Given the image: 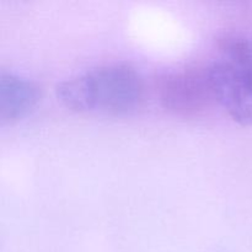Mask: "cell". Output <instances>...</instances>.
Masks as SVG:
<instances>
[{"label": "cell", "mask_w": 252, "mask_h": 252, "mask_svg": "<svg viewBox=\"0 0 252 252\" xmlns=\"http://www.w3.org/2000/svg\"><path fill=\"white\" fill-rule=\"evenodd\" d=\"M139 74L126 64L98 66L57 85V97L64 106L78 112L123 113L142 98Z\"/></svg>", "instance_id": "cell-1"}, {"label": "cell", "mask_w": 252, "mask_h": 252, "mask_svg": "<svg viewBox=\"0 0 252 252\" xmlns=\"http://www.w3.org/2000/svg\"><path fill=\"white\" fill-rule=\"evenodd\" d=\"M220 57L207 68L212 95L234 121L252 126V38L226 34Z\"/></svg>", "instance_id": "cell-2"}, {"label": "cell", "mask_w": 252, "mask_h": 252, "mask_svg": "<svg viewBox=\"0 0 252 252\" xmlns=\"http://www.w3.org/2000/svg\"><path fill=\"white\" fill-rule=\"evenodd\" d=\"M212 95L207 70L203 73H175L162 79L160 97L167 108L189 112L201 107Z\"/></svg>", "instance_id": "cell-3"}, {"label": "cell", "mask_w": 252, "mask_h": 252, "mask_svg": "<svg viewBox=\"0 0 252 252\" xmlns=\"http://www.w3.org/2000/svg\"><path fill=\"white\" fill-rule=\"evenodd\" d=\"M38 88L31 80L11 73L0 75V120L12 122L24 117L37 103Z\"/></svg>", "instance_id": "cell-4"}]
</instances>
